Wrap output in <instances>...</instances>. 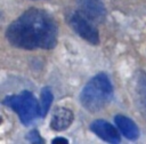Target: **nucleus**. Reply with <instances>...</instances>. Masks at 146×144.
I'll use <instances>...</instances> for the list:
<instances>
[{
	"label": "nucleus",
	"instance_id": "nucleus-9",
	"mask_svg": "<svg viewBox=\"0 0 146 144\" xmlns=\"http://www.w3.org/2000/svg\"><path fill=\"white\" fill-rule=\"evenodd\" d=\"M52 93L49 88H43L41 90V94H40V117L43 118L47 113H48V110L52 103Z\"/></svg>",
	"mask_w": 146,
	"mask_h": 144
},
{
	"label": "nucleus",
	"instance_id": "nucleus-7",
	"mask_svg": "<svg viewBox=\"0 0 146 144\" xmlns=\"http://www.w3.org/2000/svg\"><path fill=\"white\" fill-rule=\"evenodd\" d=\"M114 121H115L116 127L122 133V135H124L127 138L135 139V138L138 137L139 130H138L136 123L132 120H130L129 118H127L124 115H116Z\"/></svg>",
	"mask_w": 146,
	"mask_h": 144
},
{
	"label": "nucleus",
	"instance_id": "nucleus-4",
	"mask_svg": "<svg viewBox=\"0 0 146 144\" xmlns=\"http://www.w3.org/2000/svg\"><path fill=\"white\" fill-rule=\"evenodd\" d=\"M70 26L84 40L91 45L99 42V33L97 27L91 23V19L82 11H73L67 17Z\"/></svg>",
	"mask_w": 146,
	"mask_h": 144
},
{
	"label": "nucleus",
	"instance_id": "nucleus-3",
	"mask_svg": "<svg viewBox=\"0 0 146 144\" xmlns=\"http://www.w3.org/2000/svg\"><path fill=\"white\" fill-rule=\"evenodd\" d=\"M5 104L11 107L24 125L30 123L36 115H40V105L30 91H22L18 95L8 96Z\"/></svg>",
	"mask_w": 146,
	"mask_h": 144
},
{
	"label": "nucleus",
	"instance_id": "nucleus-10",
	"mask_svg": "<svg viewBox=\"0 0 146 144\" xmlns=\"http://www.w3.org/2000/svg\"><path fill=\"white\" fill-rule=\"evenodd\" d=\"M27 138H29V141H31L32 143H41V142H42V139L40 138L39 133H38L36 130H32V131L29 134Z\"/></svg>",
	"mask_w": 146,
	"mask_h": 144
},
{
	"label": "nucleus",
	"instance_id": "nucleus-8",
	"mask_svg": "<svg viewBox=\"0 0 146 144\" xmlns=\"http://www.w3.org/2000/svg\"><path fill=\"white\" fill-rule=\"evenodd\" d=\"M82 13L90 19L100 21L105 16L103 5L98 0H82Z\"/></svg>",
	"mask_w": 146,
	"mask_h": 144
},
{
	"label": "nucleus",
	"instance_id": "nucleus-1",
	"mask_svg": "<svg viewBox=\"0 0 146 144\" xmlns=\"http://www.w3.org/2000/svg\"><path fill=\"white\" fill-rule=\"evenodd\" d=\"M57 25L54 18L41 9H29L7 29L10 45L23 49H52L57 43Z\"/></svg>",
	"mask_w": 146,
	"mask_h": 144
},
{
	"label": "nucleus",
	"instance_id": "nucleus-2",
	"mask_svg": "<svg viewBox=\"0 0 146 144\" xmlns=\"http://www.w3.org/2000/svg\"><path fill=\"white\" fill-rule=\"evenodd\" d=\"M113 95L112 83L105 73L95 75L82 89L80 102L87 111L97 112L104 109Z\"/></svg>",
	"mask_w": 146,
	"mask_h": 144
},
{
	"label": "nucleus",
	"instance_id": "nucleus-6",
	"mask_svg": "<svg viewBox=\"0 0 146 144\" xmlns=\"http://www.w3.org/2000/svg\"><path fill=\"white\" fill-rule=\"evenodd\" d=\"M73 112L66 107H58L55 110L51 121H50V127L51 129L56 131H63L67 129L72 121H73Z\"/></svg>",
	"mask_w": 146,
	"mask_h": 144
},
{
	"label": "nucleus",
	"instance_id": "nucleus-11",
	"mask_svg": "<svg viewBox=\"0 0 146 144\" xmlns=\"http://www.w3.org/2000/svg\"><path fill=\"white\" fill-rule=\"evenodd\" d=\"M52 143L54 144H57V143H68V141L65 139V138H63V137H57V138H54L52 139Z\"/></svg>",
	"mask_w": 146,
	"mask_h": 144
},
{
	"label": "nucleus",
	"instance_id": "nucleus-5",
	"mask_svg": "<svg viewBox=\"0 0 146 144\" xmlns=\"http://www.w3.org/2000/svg\"><path fill=\"white\" fill-rule=\"evenodd\" d=\"M90 129L102 139L108 143H119L120 135L117 129L105 120H96L90 125Z\"/></svg>",
	"mask_w": 146,
	"mask_h": 144
}]
</instances>
